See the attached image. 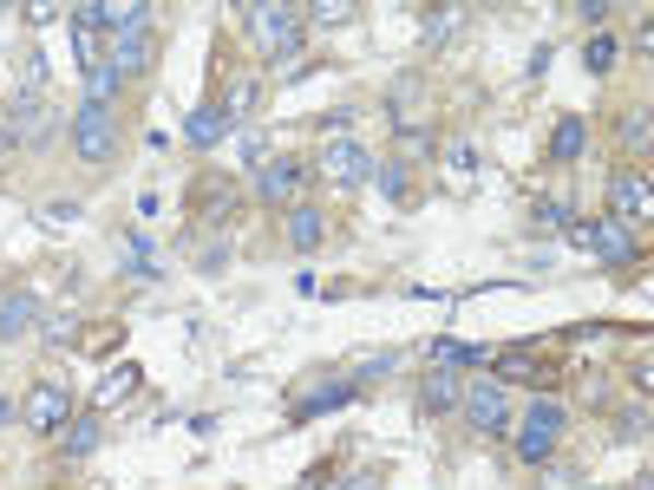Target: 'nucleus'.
Segmentation results:
<instances>
[{
    "label": "nucleus",
    "mask_w": 654,
    "mask_h": 490,
    "mask_svg": "<svg viewBox=\"0 0 654 490\" xmlns=\"http://www.w3.org/2000/svg\"><path fill=\"white\" fill-rule=\"evenodd\" d=\"M242 20H249V39L269 52V59H295V46H301V33H308V13L295 7V0H269V7H236Z\"/></svg>",
    "instance_id": "nucleus-1"
},
{
    "label": "nucleus",
    "mask_w": 654,
    "mask_h": 490,
    "mask_svg": "<svg viewBox=\"0 0 654 490\" xmlns=\"http://www.w3.org/2000/svg\"><path fill=\"white\" fill-rule=\"evenodd\" d=\"M459 413H465V426H472L478 439H511V393H504L498 380H465Z\"/></svg>",
    "instance_id": "nucleus-2"
},
{
    "label": "nucleus",
    "mask_w": 654,
    "mask_h": 490,
    "mask_svg": "<svg viewBox=\"0 0 654 490\" xmlns=\"http://www.w3.org/2000/svg\"><path fill=\"white\" fill-rule=\"evenodd\" d=\"M66 138H72L79 164H92V170L118 157V118H111V111H98V105H79V111L66 118Z\"/></svg>",
    "instance_id": "nucleus-3"
},
{
    "label": "nucleus",
    "mask_w": 654,
    "mask_h": 490,
    "mask_svg": "<svg viewBox=\"0 0 654 490\" xmlns=\"http://www.w3.org/2000/svg\"><path fill=\"white\" fill-rule=\"evenodd\" d=\"M20 419H26L33 439H59L66 419H72V393H66V380H33L26 399H20Z\"/></svg>",
    "instance_id": "nucleus-4"
},
{
    "label": "nucleus",
    "mask_w": 654,
    "mask_h": 490,
    "mask_svg": "<svg viewBox=\"0 0 654 490\" xmlns=\"http://www.w3.org/2000/svg\"><path fill=\"white\" fill-rule=\"evenodd\" d=\"M314 170H321L328 183H341V190H360V183L373 177V151L354 144V138H328V144L314 151Z\"/></svg>",
    "instance_id": "nucleus-5"
},
{
    "label": "nucleus",
    "mask_w": 654,
    "mask_h": 490,
    "mask_svg": "<svg viewBox=\"0 0 654 490\" xmlns=\"http://www.w3.org/2000/svg\"><path fill=\"white\" fill-rule=\"evenodd\" d=\"M7 118H13V138H20L26 151H39V144L66 138V118H59L46 98H26V92H13V98H7Z\"/></svg>",
    "instance_id": "nucleus-6"
},
{
    "label": "nucleus",
    "mask_w": 654,
    "mask_h": 490,
    "mask_svg": "<svg viewBox=\"0 0 654 490\" xmlns=\"http://www.w3.org/2000/svg\"><path fill=\"white\" fill-rule=\"evenodd\" d=\"M301 190H308V164H295V157H275V164L255 177V196H262V203H275V210H295V203H301Z\"/></svg>",
    "instance_id": "nucleus-7"
},
{
    "label": "nucleus",
    "mask_w": 654,
    "mask_h": 490,
    "mask_svg": "<svg viewBox=\"0 0 654 490\" xmlns=\"http://www.w3.org/2000/svg\"><path fill=\"white\" fill-rule=\"evenodd\" d=\"M583 242H590V249H596V255H603L609 268H629V262L642 255V242L629 236V223H622V216H603V223H583Z\"/></svg>",
    "instance_id": "nucleus-8"
},
{
    "label": "nucleus",
    "mask_w": 654,
    "mask_h": 490,
    "mask_svg": "<svg viewBox=\"0 0 654 490\" xmlns=\"http://www.w3.org/2000/svg\"><path fill=\"white\" fill-rule=\"evenodd\" d=\"M609 216H622V223H649V216H654V190H649L642 170L609 177Z\"/></svg>",
    "instance_id": "nucleus-9"
},
{
    "label": "nucleus",
    "mask_w": 654,
    "mask_h": 490,
    "mask_svg": "<svg viewBox=\"0 0 654 490\" xmlns=\"http://www.w3.org/2000/svg\"><path fill=\"white\" fill-rule=\"evenodd\" d=\"M282 236H288V249H295V255H314V249L328 242V216H321L314 203H295V210H288V223H282Z\"/></svg>",
    "instance_id": "nucleus-10"
},
{
    "label": "nucleus",
    "mask_w": 654,
    "mask_h": 490,
    "mask_svg": "<svg viewBox=\"0 0 654 490\" xmlns=\"http://www.w3.org/2000/svg\"><path fill=\"white\" fill-rule=\"evenodd\" d=\"M459 393H465V373H452V367H426V380H419V413H452Z\"/></svg>",
    "instance_id": "nucleus-11"
},
{
    "label": "nucleus",
    "mask_w": 654,
    "mask_h": 490,
    "mask_svg": "<svg viewBox=\"0 0 654 490\" xmlns=\"http://www.w3.org/2000/svg\"><path fill=\"white\" fill-rule=\"evenodd\" d=\"M33 321H39V295H33V288H13V295L0 301V347H7V340H26Z\"/></svg>",
    "instance_id": "nucleus-12"
},
{
    "label": "nucleus",
    "mask_w": 654,
    "mask_h": 490,
    "mask_svg": "<svg viewBox=\"0 0 654 490\" xmlns=\"http://www.w3.org/2000/svg\"><path fill=\"white\" fill-rule=\"evenodd\" d=\"M229 131H236V124L223 118V105H197V111L183 118V138H190V144H203V151H210V144H223Z\"/></svg>",
    "instance_id": "nucleus-13"
},
{
    "label": "nucleus",
    "mask_w": 654,
    "mask_h": 490,
    "mask_svg": "<svg viewBox=\"0 0 654 490\" xmlns=\"http://www.w3.org/2000/svg\"><path fill=\"white\" fill-rule=\"evenodd\" d=\"M118 79H138L144 65H151V33H124L118 46H111V59H105Z\"/></svg>",
    "instance_id": "nucleus-14"
},
{
    "label": "nucleus",
    "mask_w": 654,
    "mask_h": 490,
    "mask_svg": "<svg viewBox=\"0 0 654 490\" xmlns=\"http://www.w3.org/2000/svg\"><path fill=\"white\" fill-rule=\"evenodd\" d=\"M255 98H262V72H236V85H229V98H223V118H229V124H249V118H255Z\"/></svg>",
    "instance_id": "nucleus-15"
},
{
    "label": "nucleus",
    "mask_w": 654,
    "mask_h": 490,
    "mask_svg": "<svg viewBox=\"0 0 654 490\" xmlns=\"http://www.w3.org/2000/svg\"><path fill=\"white\" fill-rule=\"evenodd\" d=\"M131 393H138V367L124 360V367H111V373L92 386V406H98V413H111V406H124Z\"/></svg>",
    "instance_id": "nucleus-16"
},
{
    "label": "nucleus",
    "mask_w": 654,
    "mask_h": 490,
    "mask_svg": "<svg viewBox=\"0 0 654 490\" xmlns=\"http://www.w3.org/2000/svg\"><path fill=\"white\" fill-rule=\"evenodd\" d=\"M583 151H590V118H563V124L550 131V157H557V164H576Z\"/></svg>",
    "instance_id": "nucleus-17"
},
{
    "label": "nucleus",
    "mask_w": 654,
    "mask_h": 490,
    "mask_svg": "<svg viewBox=\"0 0 654 490\" xmlns=\"http://www.w3.org/2000/svg\"><path fill=\"white\" fill-rule=\"evenodd\" d=\"M59 452H66V458H92V452H98V419H92V413L66 419V432H59Z\"/></svg>",
    "instance_id": "nucleus-18"
},
{
    "label": "nucleus",
    "mask_w": 654,
    "mask_h": 490,
    "mask_svg": "<svg viewBox=\"0 0 654 490\" xmlns=\"http://www.w3.org/2000/svg\"><path fill=\"white\" fill-rule=\"evenodd\" d=\"M144 20H151V0H124V7H98V26H111L118 39H124V33H144Z\"/></svg>",
    "instance_id": "nucleus-19"
},
{
    "label": "nucleus",
    "mask_w": 654,
    "mask_h": 490,
    "mask_svg": "<svg viewBox=\"0 0 654 490\" xmlns=\"http://www.w3.org/2000/svg\"><path fill=\"white\" fill-rule=\"evenodd\" d=\"M354 393H360V386H354V380H328V386H321V393H308V399H301V406H295V419H314V413H334V406H347V399H354Z\"/></svg>",
    "instance_id": "nucleus-20"
},
{
    "label": "nucleus",
    "mask_w": 654,
    "mask_h": 490,
    "mask_svg": "<svg viewBox=\"0 0 654 490\" xmlns=\"http://www.w3.org/2000/svg\"><path fill=\"white\" fill-rule=\"evenodd\" d=\"M511 445H518V458H524V465H550V458H557V439H550V432H537V426H518V439H511Z\"/></svg>",
    "instance_id": "nucleus-21"
},
{
    "label": "nucleus",
    "mask_w": 654,
    "mask_h": 490,
    "mask_svg": "<svg viewBox=\"0 0 654 490\" xmlns=\"http://www.w3.org/2000/svg\"><path fill=\"white\" fill-rule=\"evenodd\" d=\"M118 85H124V79H118L111 65H92V72H85V105H98V111H111V98H118Z\"/></svg>",
    "instance_id": "nucleus-22"
},
{
    "label": "nucleus",
    "mask_w": 654,
    "mask_h": 490,
    "mask_svg": "<svg viewBox=\"0 0 654 490\" xmlns=\"http://www.w3.org/2000/svg\"><path fill=\"white\" fill-rule=\"evenodd\" d=\"M373 177H380V196H393V203H406V190H413V164H373Z\"/></svg>",
    "instance_id": "nucleus-23"
},
{
    "label": "nucleus",
    "mask_w": 654,
    "mask_h": 490,
    "mask_svg": "<svg viewBox=\"0 0 654 490\" xmlns=\"http://www.w3.org/2000/svg\"><path fill=\"white\" fill-rule=\"evenodd\" d=\"M459 20H465L459 7H432V13H426V52H432V46H445V39L459 33Z\"/></svg>",
    "instance_id": "nucleus-24"
},
{
    "label": "nucleus",
    "mask_w": 654,
    "mask_h": 490,
    "mask_svg": "<svg viewBox=\"0 0 654 490\" xmlns=\"http://www.w3.org/2000/svg\"><path fill=\"white\" fill-rule=\"evenodd\" d=\"M46 79H52L46 52H26V59H20V92H26V98H46Z\"/></svg>",
    "instance_id": "nucleus-25"
},
{
    "label": "nucleus",
    "mask_w": 654,
    "mask_h": 490,
    "mask_svg": "<svg viewBox=\"0 0 654 490\" xmlns=\"http://www.w3.org/2000/svg\"><path fill=\"white\" fill-rule=\"evenodd\" d=\"M616 138H622V151H649V105H635V111H622V124H616Z\"/></svg>",
    "instance_id": "nucleus-26"
},
{
    "label": "nucleus",
    "mask_w": 654,
    "mask_h": 490,
    "mask_svg": "<svg viewBox=\"0 0 654 490\" xmlns=\"http://www.w3.org/2000/svg\"><path fill=\"white\" fill-rule=\"evenodd\" d=\"M478 360H485V347H459V340L432 347V367H478Z\"/></svg>",
    "instance_id": "nucleus-27"
},
{
    "label": "nucleus",
    "mask_w": 654,
    "mask_h": 490,
    "mask_svg": "<svg viewBox=\"0 0 654 490\" xmlns=\"http://www.w3.org/2000/svg\"><path fill=\"white\" fill-rule=\"evenodd\" d=\"M301 13H308V26H347L354 20L347 0H321V7H301Z\"/></svg>",
    "instance_id": "nucleus-28"
},
{
    "label": "nucleus",
    "mask_w": 654,
    "mask_h": 490,
    "mask_svg": "<svg viewBox=\"0 0 654 490\" xmlns=\"http://www.w3.org/2000/svg\"><path fill=\"white\" fill-rule=\"evenodd\" d=\"M537 216H544L550 229H563V236H576V242H583V223H576V210H570V203H544Z\"/></svg>",
    "instance_id": "nucleus-29"
},
{
    "label": "nucleus",
    "mask_w": 654,
    "mask_h": 490,
    "mask_svg": "<svg viewBox=\"0 0 654 490\" xmlns=\"http://www.w3.org/2000/svg\"><path fill=\"white\" fill-rule=\"evenodd\" d=\"M39 340H46V347H72V340H79V321H72V314H59V321H39Z\"/></svg>",
    "instance_id": "nucleus-30"
},
{
    "label": "nucleus",
    "mask_w": 654,
    "mask_h": 490,
    "mask_svg": "<svg viewBox=\"0 0 654 490\" xmlns=\"http://www.w3.org/2000/svg\"><path fill=\"white\" fill-rule=\"evenodd\" d=\"M432 151V131H413V124H400V164H413V157H426Z\"/></svg>",
    "instance_id": "nucleus-31"
},
{
    "label": "nucleus",
    "mask_w": 654,
    "mask_h": 490,
    "mask_svg": "<svg viewBox=\"0 0 654 490\" xmlns=\"http://www.w3.org/2000/svg\"><path fill=\"white\" fill-rule=\"evenodd\" d=\"M387 373H400V354H373V360H360L354 386H367V380H387Z\"/></svg>",
    "instance_id": "nucleus-32"
},
{
    "label": "nucleus",
    "mask_w": 654,
    "mask_h": 490,
    "mask_svg": "<svg viewBox=\"0 0 654 490\" xmlns=\"http://www.w3.org/2000/svg\"><path fill=\"white\" fill-rule=\"evenodd\" d=\"M583 59H590V72H609V65H616V39H609V33H596Z\"/></svg>",
    "instance_id": "nucleus-33"
},
{
    "label": "nucleus",
    "mask_w": 654,
    "mask_h": 490,
    "mask_svg": "<svg viewBox=\"0 0 654 490\" xmlns=\"http://www.w3.org/2000/svg\"><path fill=\"white\" fill-rule=\"evenodd\" d=\"M445 170H452V177H478V151H472V144H452V151H445Z\"/></svg>",
    "instance_id": "nucleus-34"
},
{
    "label": "nucleus",
    "mask_w": 654,
    "mask_h": 490,
    "mask_svg": "<svg viewBox=\"0 0 654 490\" xmlns=\"http://www.w3.org/2000/svg\"><path fill=\"white\" fill-rule=\"evenodd\" d=\"M616 432H622V439H635V445H642V439H649V406H642V399H635V406H629V413H622V426H616Z\"/></svg>",
    "instance_id": "nucleus-35"
},
{
    "label": "nucleus",
    "mask_w": 654,
    "mask_h": 490,
    "mask_svg": "<svg viewBox=\"0 0 654 490\" xmlns=\"http://www.w3.org/2000/svg\"><path fill=\"white\" fill-rule=\"evenodd\" d=\"M576 20H590V26H603V20H609V0H583V7H576Z\"/></svg>",
    "instance_id": "nucleus-36"
},
{
    "label": "nucleus",
    "mask_w": 654,
    "mask_h": 490,
    "mask_svg": "<svg viewBox=\"0 0 654 490\" xmlns=\"http://www.w3.org/2000/svg\"><path fill=\"white\" fill-rule=\"evenodd\" d=\"M13 144H20V138H13V124H0V151H13Z\"/></svg>",
    "instance_id": "nucleus-37"
},
{
    "label": "nucleus",
    "mask_w": 654,
    "mask_h": 490,
    "mask_svg": "<svg viewBox=\"0 0 654 490\" xmlns=\"http://www.w3.org/2000/svg\"><path fill=\"white\" fill-rule=\"evenodd\" d=\"M341 490H373V478H347Z\"/></svg>",
    "instance_id": "nucleus-38"
},
{
    "label": "nucleus",
    "mask_w": 654,
    "mask_h": 490,
    "mask_svg": "<svg viewBox=\"0 0 654 490\" xmlns=\"http://www.w3.org/2000/svg\"><path fill=\"white\" fill-rule=\"evenodd\" d=\"M7 419H13V399H7V393H0V426H7Z\"/></svg>",
    "instance_id": "nucleus-39"
}]
</instances>
